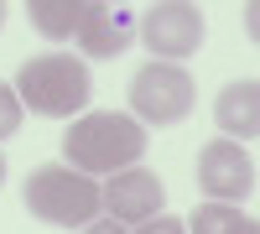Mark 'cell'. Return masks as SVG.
I'll return each mask as SVG.
<instances>
[{"mask_svg": "<svg viewBox=\"0 0 260 234\" xmlns=\"http://www.w3.org/2000/svg\"><path fill=\"white\" fill-rule=\"evenodd\" d=\"M146 151V130L130 115L120 110H94V115H78L62 136V166H73L83 177H115L125 166H136Z\"/></svg>", "mask_w": 260, "mask_h": 234, "instance_id": "obj_1", "label": "cell"}, {"mask_svg": "<svg viewBox=\"0 0 260 234\" xmlns=\"http://www.w3.org/2000/svg\"><path fill=\"white\" fill-rule=\"evenodd\" d=\"M11 89L21 99V110L31 104L47 120H78L89 94H94V78H89V62H78L73 52H42V57L21 62Z\"/></svg>", "mask_w": 260, "mask_h": 234, "instance_id": "obj_2", "label": "cell"}, {"mask_svg": "<svg viewBox=\"0 0 260 234\" xmlns=\"http://www.w3.org/2000/svg\"><path fill=\"white\" fill-rule=\"evenodd\" d=\"M26 214L42 224H62V229H83L99 219V182L73 172V166H37L26 177Z\"/></svg>", "mask_w": 260, "mask_h": 234, "instance_id": "obj_3", "label": "cell"}, {"mask_svg": "<svg viewBox=\"0 0 260 234\" xmlns=\"http://www.w3.org/2000/svg\"><path fill=\"white\" fill-rule=\"evenodd\" d=\"M192 73L187 68H177V62H146V68L130 78V94H125V104H130V120L141 125H177V120H187V110H192Z\"/></svg>", "mask_w": 260, "mask_h": 234, "instance_id": "obj_4", "label": "cell"}, {"mask_svg": "<svg viewBox=\"0 0 260 234\" xmlns=\"http://www.w3.org/2000/svg\"><path fill=\"white\" fill-rule=\"evenodd\" d=\"M203 31H208L203 11L182 6V0H161V6H146L136 16V37L146 42V52L161 62H177V68H182V57H192L203 47Z\"/></svg>", "mask_w": 260, "mask_h": 234, "instance_id": "obj_5", "label": "cell"}, {"mask_svg": "<svg viewBox=\"0 0 260 234\" xmlns=\"http://www.w3.org/2000/svg\"><path fill=\"white\" fill-rule=\"evenodd\" d=\"M198 193H208V203H245L255 193V156L240 141H208L198 151Z\"/></svg>", "mask_w": 260, "mask_h": 234, "instance_id": "obj_6", "label": "cell"}, {"mask_svg": "<svg viewBox=\"0 0 260 234\" xmlns=\"http://www.w3.org/2000/svg\"><path fill=\"white\" fill-rule=\"evenodd\" d=\"M167 203V187L156 172H146V166H125V172H115L110 182H99V208L104 219L115 224H146L156 219Z\"/></svg>", "mask_w": 260, "mask_h": 234, "instance_id": "obj_7", "label": "cell"}, {"mask_svg": "<svg viewBox=\"0 0 260 234\" xmlns=\"http://www.w3.org/2000/svg\"><path fill=\"white\" fill-rule=\"evenodd\" d=\"M213 120H219L224 141H255L260 136V83L240 78V83H224L219 99H213Z\"/></svg>", "mask_w": 260, "mask_h": 234, "instance_id": "obj_8", "label": "cell"}, {"mask_svg": "<svg viewBox=\"0 0 260 234\" xmlns=\"http://www.w3.org/2000/svg\"><path fill=\"white\" fill-rule=\"evenodd\" d=\"M130 42H136V21H130L125 11L94 0V11H89V21H83V31H78L83 57H120Z\"/></svg>", "mask_w": 260, "mask_h": 234, "instance_id": "obj_9", "label": "cell"}, {"mask_svg": "<svg viewBox=\"0 0 260 234\" xmlns=\"http://www.w3.org/2000/svg\"><path fill=\"white\" fill-rule=\"evenodd\" d=\"M94 11V0H31L26 16H31V26L42 37H52V42H68L83 31V21H89Z\"/></svg>", "mask_w": 260, "mask_h": 234, "instance_id": "obj_10", "label": "cell"}, {"mask_svg": "<svg viewBox=\"0 0 260 234\" xmlns=\"http://www.w3.org/2000/svg\"><path fill=\"white\" fill-rule=\"evenodd\" d=\"M187 234H260V224L234 203H198L187 219Z\"/></svg>", "mask_w": 260, "mask_h": 234, "instance_id": "obj_11", "label": "cell"}, {"mask_svg": "<svg viewBox=\"0 0 260 234\" xmlns=\"http://www.w3.org/2000/svg\"><path fill=\"white\" fill-rule=\"evenodd\" d=\"M16 130H21V99H16L11 83H0V141L16 136Z\"/></svg>", "mask_w": 260, "mask_h": 234, "instance_id": "obj_12", "label": "cell"}, {"mask_svg": "<svg viewBox=\"0 0 260 234\" xmlns=\"http://www.w3.org/2000/svg\"><path fill=\"white\" fill-rule=\"evenodd\" d=\"M130 234H187V224H182L177 214H156V219H146V224H136Z\"/></svg>", "mask_w": 260, "mask_h": 234, "instance_id": "obj_13", "label": "cell"}, {"mask_svg": "<svg viewBox=\"0 0 260 234\" xmlns=\"http://www.w3.org/2000/svg\"><path fill=\"white\" fill-rule=\"evenodd\" d=\"M83 234H125V224H115V219H94V224H83Z\"/></svg>", "mask_w": 260, "mask_h": 234, "instance_id": "obj_14", "label": "cell"}, {"mask_svg": "<svg viewBox=\"0 0 260 234\" xmlns=\"http://www.w3.org/2000/svg\"><path fill=\"white\" fill-rule=\"evenodd\" d=\"M0 182H6V156H0Z\"/></svg>", "mask_w": 260, "mask_h": 234, "instance_id": "obj_15", "label": "cell"}, {"mask_svg": "<svg viewBox=\"0 0 260 234\" xmlns=\"http://www.w3.org/2000/svg\"><path fill=\"white\" fill-rule=\"evenodd\" d=\"M0 26H6V6H0Z\"/></svg>", "mask_w": 260, "mask_h": 234, "instance_id": "obj_16", "label": "cell"}]
</instances>
